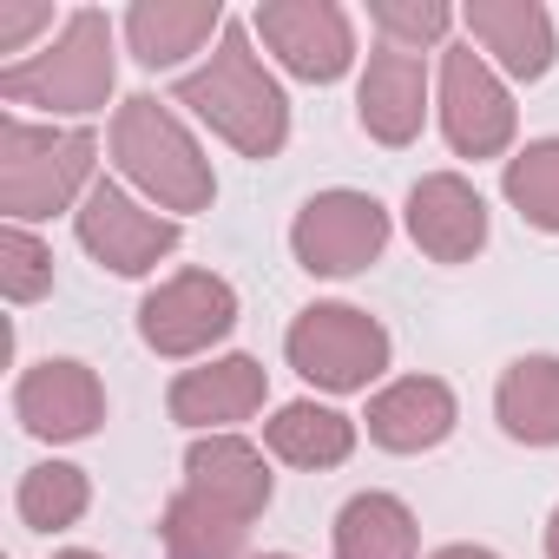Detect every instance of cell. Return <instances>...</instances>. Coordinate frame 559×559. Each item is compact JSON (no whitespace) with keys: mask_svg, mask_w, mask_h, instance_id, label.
I'll list each match as a JSON object with an SVG mask.
<instances>
[{"mask_svg":"<svg viewBox=\"0 0 559 559\" xmlns=\"http://www.w3.org/2000/svg\"><path fill=\"white\" fill-rule=\"evenodd\" d=\"M14 507H21V520H27L34 533H67V526H80V513L93 507V480H86L80 467H67V461H40V467L21 474Z\"/></svg>","mask_w":559,"mask_h":559,"instance_id":"603a6c76","label":"cell"},{"mask_svg":"<svg viewBox=\"0 0 559 559\" xmlns=\"http://www.w3.org/2000/svg\"><path fill=\"white\" fill-rule=\"evenodd\" d=\"M546 559H559V507H552V520H546Z\"/></svg>","mask_w":559,"mask_h":559,"instance_id":"f1b7e54d","label":"cell"},{"mask_svg":"<svg viewBox=\"0 0 559 559\" xmlns=\"http://www.w3.org/2000/svg\"><path fill=\"white\" fill-rule=\"evenodd\" d=\"M47 27H53V8H40V0H0V53H27V40Z\"/></svg>","mask_w":559,"mask_h":559,"instance_id":"4316f807","label":"cell"},{"mask_svg":"<svg viewBox=\"0 0 559 559\" xmlns=\"http://www.w3.org/2000/svg\"><path fill=\"white\" fill-rule=\"evenodd\" d=\"M237 330V290L211 270H178L139 304V336L145 349L171 356V362H191L204 356L211 343H224Z\"/></svg>","mask_w":559,"mask_h":559,"instance_id":"ba28073f","label":"cell"},{"mask_svg":"<svg viewBox=\"0 0 559 559\" xmlns=\"http://www.w3.org/2000/svg\"><path fill=\"white\" fill-rule=\"evenodd\" d=\"M500 191H507V204L533 230H552L559 237V139H533L526 152H513Z\"/></svg>","mask_w":559,"mask_h":559,"instance_id":"cb8c5ba5","label":"cell"},{"mask_svg":"<svg viewBox=\"0 0 559 559\" xmlns=\"http://www.w3.org/2000/svg\"><path fill=\"white\" fill-rule=\"evenodd\" d=\"M290 250L310 276H356L389 250V211L369 191H317L290 224Z\"/></svg>","mask_w":559,"mask_h":559,"instance_id":"52a82bcc","label":"cell"},{"mask_svg":"<svg viewBox=\"0 0 559 559\" xmlns=\"http://www.w3.org/2000/svg\"><path fill=\"white\" fill-rule=\"evenodd\" d=\"M369 21H376L382 47H395V53H421V47L448 40L454 8H448V0H369Z\"/></svg>","mask_w":559,"mask_h":559,"instance_id":"d4e9b609","label":"cell"},{"mask_svg":"<svg viewBox=\"0 0 559 559\" xmlns=\"http://www.w3.org/2000/svg\"><path fill=\"white\" fill-rule=\"evenodd\" d=\"M513 126L520 119H513L500 73L474 47H448L441 53V132L454 158H500L513 145Z\"/></svg>","mask_w":559,"mask_h":559,"instance_id":"30bf717a","label":"cell"},{"mask_svg":"<svg viewBox=\"0 0 559 559\" xmlns=\"http://www.w3.org/2000/svg\"><path fill=\"white\" fill-rule=\"evenodd\" d=\"M493 415H500L507 441L559 448V356H520V362H507L500 389H493Z\"/></svg>","mask_w":559,"mask_h":559,"instance_id":"d6986e66","label":"cell"},{"mask_svg":"<svg viewBox=\"0 0 559 559\" xmlns=\"http://www.w3.org/2000/svg\"><path fill=\"white\" fill-rule=\"evenodd\" d=\"M14 421L34 435V441H86L99 435L106 421V389L86 362L73 356H47L21 376L14 389Z\"/></svg>","mask_w":559,"mask_h":559,"instance_id":"8fae6325","label":"cell"},{"mask_svg":"<svg viewBox=\"0 0 559 559\" xmlns=\"http://www.w3.org/2000/svg\"><path fill=\"white\" fill-rule=\"evenodd\" d=\"M99 165V139L86 126H27V119H0V211L8 224H40L53 211L86 204Z\"/></svg>","mask_w":559,"mask_h":559,"instance_id":"3957f363","label":"cell"},{"mask_svg":"<svg viewBox=\"0 0 559 559\" xmlns=\"http://www.w3.org/2000/svg\"><path fill=\"white\" fill-rule=\"evenodd\" d=\"M73 230H80L86 257L106 263L112 276H145V270H158V263L178 250V237H185L178 217L145 211V204H139L126 185H112V178H99V185L86 191V204L73 211Z\"/></svg>","mask_w":559,"mask_h":559,"instance_id":"8992f818","label":"cell"},{"mask_svg":"<svg viewBox=\"0 0 559 559\" xmlns=\"http://www.w3.org/2000/svg\"><path fill=\"white\" fill-rule=\"evenodd\" d=\"M224 8L217 0H139V8L126 14V47L139 67L152 73H171L185 67L191 53H204L211 34H224Z\"/></svg>","mask_w":559,"mask_h":559,"instance_id":"ac0fdd59","label":"cell"},{"mask_svg":"<svg viewBox=\"0 0 559 559\" xmlns=\"http://www.w3.org/2000/svg\"><path fill=\"white\" fill-rule=\"evenodd\" d=\"M158 533H165V559H243V546H250V520L211 507V500L191 493V487L171 493Z\"/></svg>","mask_w":559,"mask_h":559,"instance_id":"7402d4cb","label":"cell"},{"mask_svg":"<svg viewBox=\"0 0 559 559\" xmlns=\"http://www.w3.org/2000/svg\"><path fill=\"white\" fill-rule=\"evenodd\" d=\"M112 158H119L126 185H139L152 198V211H165V217H191L217 198L211 158L185 132V119L152 93H132L112 112Z\"/></svg>","mask_w":559,"mask_h":559,"instance_id":"277c9868","label":"cell"},{"mask_svg":"<svg viewBox=\"0 0 559 559\" xmlns=\"http://www.w3.org/2000/svg\"><path fill=\"white\" fill-rule=\"evenodd\" d=\"M53 559H99V552H86V546H73V552H53Z\"/></svg>","mask_w":559,"mask_h":559,"instance_id":"f546056e","label":"cell"},{"mask_svg":"<svg viewBox=\"0 0 559 559\" xmlns=\"http://www.w3.org/2000/svg\"><path fill=\"white\" fill-rule=\"evenodd\" d=\"M185 487L237 520H257L270 507V467L243 435H198L185 448Z\"/></svg>","mask_w":559,"mask_h":559,"instance_id":"e0dca14e","label":"cell"},{"mask_svg":"<svg viewBox=\"0 0 559 559\" xmlns=\"http://www.w3.org/2000/svg\"><path fill=\"white\" fill-rule=\"evenodd\" d=\"M250 34L284 60V73L330 86L356 67V27L336 0H263L250 14Z\"/></svg>","mask_w":559,"mask_h":559,"instance_id":"9c48e42d","label":"cell"},{"mask_svg":"<svg viewBox=\"0 0 559 559\" xmlns=\"http://www.w3.org/2000/svg\"><path fill=\"white\" fill-rule=\"evenodd\" d=\"M263 441L276 461H290V467H343L356 454V421L323 408V402H284L276 408V421H263Z\"/></svg>","mask_w":559,"mask_h":559,"instance_id":"ffe728a7","label":"cell"},{"mask_svg":"<svg viewBox=\"0 0 559 559\" xmlns=\"http://www.w3.org/2000/svg\"><path fill=\"white\" fill-rule=\"evenodd\" d=\"M0 290H8V304H40L53 290V250L27 224L0 230Z\"/></svg>","mask_w":559,"mask_h":559,"instance_id":"484cf974","label":"cell"},{"mask_svg":"<svg viewBox=\"0 0 559 559\" xmlns=\"http://www.w3.org/2000/svg\"><path fill=\"white\" fill-rule=\"evenodd\" d=\"M263 395H270V376H263L257 356H217V362H204V369H185V376L171 382L165 408H171V421H185V428L230 435L237 421H250V415L263 408Z\"/></svg>","mask_w":559,"mask_h":559,"instance_id":"4fadbf2b","label":"cell"},{"mask_svg":"<svg viewBox=\"0 0 559 559\" xmlns=\"http://www.w3.org/2000/svg\"><path fill=\"white\" fill-rule=\"evenodd\" d=\"M408 237L435 263H467L487 250V198L461 171H428L408 191Z\"/></svg>","mask_w":559,"mask_h":559,"instance_id":"7c38bea8","label":"cell"},{"mask_svg":"<svg viewBox=\"0 0 559 559\" xmlns=\"http://www.w3.org/2000/svg\"><path fill=\"white\" fill-rule=\"evenodd\" d=\"M428 559H500V552H487V546H441V552H428Z\"/></svg>","mask_w":559,"mask_h":559,"instance_id":"83f0119b","label":"cell"},{"mask_svg":"<svg viewBox=\"0 0 559 559\" xmlns=\"http://www.w3.org/2000/svg\"><path fill=\"white\" fill-rule=\"evenodd\" d=\"M171 106H191L243 158H276L284 139H290V99H284V86L263 73V60L250 47V27H224L217 53L178 80Z\"/></svg>","mask_w":559,"mask_h":559,"instance_id":"6da1fadb","label":"cell"},{"mask_svg":"<svg viewBox=\"0 0 559 559\" xmlns=\"http://www.w3.org/2000/svg\"><path fill=\"white\" fill-rule=\"evenodd\" d=\"M284 356L304 382H317L330 395H356L389 369V330L356 304H310L290 323Z\"/></svg>","mask_w":559,"mask_h":559,"instance_id":"5b68a950","label":"cell"},{"mask_svg":"<svg viewBox=\"0 0 559 559\" xmlns=\"http://www.w3.org/2000/svg\"><path fill=\"white\" fill-rule=\"evenodd\" d=\"M112 21L99 8H73L60 21V34L34 53L0 67V99L8 106H34L47 119H86L112 99Z\"/></svg>","mask_w":559,"mask_h":559,"instance_id":"7a4b0ae2","label":"cell"},{"mask_svg":"<svg viewBox=\"0 0 559 559\" xmlns=\"http://www.w3.org/2000/svg\"><path fill=\"white\" fill-rule=\"evenodd\" d=\"M369 441L389 448V454H428L454 435L461 408H454V389L441 376H402L389 389L369 395Z\"/></svg>","mask_w":559,"mask_h":559,"instance_id":"2e32d148","label":"cell"},{"mask_svg":"<svg viewBox=\"0 0 559 559\" xmlns=\"http://www.w3.org/2000/svg\"><path fill=\"white\" fill-rule=\"evenodd\" d=\"M415 546H421V526L395 493L369 487L336 513V559H415Z\"/></svg>","mask_w":559,"mask_h":559,"instance_id":"44dd1931","label":"cell"},{"mask_svg":"<svg viewBox=\"0 0 559 559\" xmlns=\"http://www.w3.org/2000/svg\"><path fill=\"white\" fill-rule=\"evenodd\" d=\"M480 60L500 67L507 80H546L552 60H559V40H552V14L539 8V0H474V8L461 14Z\"/></svg>","mask_w":559,"mask_h":559,"instance_id":"5bb4252c","label":"cell"},{"mask_svg":"<svg viewBox=\"0 0 559 559\" xmlns=\"http://www.w3.org/2000/svg\"><path fill=\"white\" fill-rule=\"evenodd\" d=\"M257 559H297V552H257Z\"/></svg>","mask_w":559,"mask_h":559,"instance_id":"4dcf8cb0","label":"cell"},{"mask_svg":"<svg viewBox=\"0 0 559 559\" xmlns=\"http://www.w3.org/2000/svg\"><path fill=\"white\" fill-rule=\"evenodd\" d=\"M356 119H362V132L376 145H415L421 119H428V67H421V53L376 47L369 67H362V86H356Z\"/></svg>","mask_w":559,"mask_h":559,"instance_id":"9a60e30c","label":"cell"}]
</instances>
